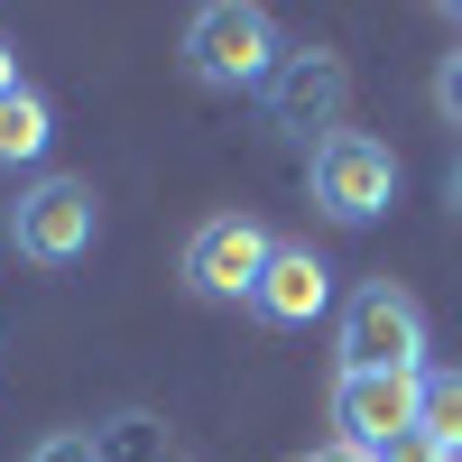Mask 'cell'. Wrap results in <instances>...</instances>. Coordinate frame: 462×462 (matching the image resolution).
Returning a JSON list of instances; mask_svg holds the SVG:
<instances>
[{
    "label": "cell",
    "instance_id": "ba28073f",
    "mask_svg": "<svg viewBox=\"0 0 462 462\" xmlns=\"http://www.w3.org/2000/svg\"><path fill=\"white\" fill-rule=\"evenodd\" d=\"M324 305H333V268L305 250V241H278V250H268V268H259L250 315H259V324H315Z\"/></svg>",
    "mask_w": 462,
    "mask_h": 462
},
{
    "label": "cell",
    "instance_id": "8992f818",
    "mask_svg": "<svg viewBox=\"0 0 462 462\" xmlns=\"http://www.w3.org/2000/svg\"><path fill=\"white\" fill-rule=\"evenodd\" d=\"M268 250H278V241H268L250 213H213L195 241H185V287H195L204 305H250Z\"/></svg>",
    "mask_w": 462,
    "mask_h": 462
},
{
    "label": "cell",
    "instance_id": "4fadbf2b",
    "mask_svg": "<svg viewBox=\"0 0 462 462\" xmlns=\"http://www.w3.org/2000/svg\"><path fill=\"white\" fill-rule=\"evenodd\" d=\"M305 462H370V453H352V444H315Z\"/></svg>",
    "mask_w": 462,
    "mask_h": 462
},
{
    "label": "cell",
    "instance_id": "6da1fadb",
    "mask_svg": "<svg viewBox=\"0 0 462 462\" xmlns=\"http://www.w3.org/2000/svg\"><path fill=\"white\" fill-rule=\"evenodd\" d=\"M287 65L278 19L250 10V0H213V10L185 19V74L204 93H268V74Z\"/></svg>",
    "mask_w": 462,
    "mask_h": 462
},
{
    "label": "cell",
    "instance_id": "3957f363",
    "mask_svg": "<svg viewBox=\"0 0 462 462\" xmlns=\"http://www.w3.org/2000/svg\"><path fill=\"white\" fill-rule=\"evenodd\" d=\"M333 352H342V370H426V305L407 287H389V278L352 287Z\"/></svg>",
    "mask_w": 462,
    "mask_h": 462
},
{
    "label": "cell",
    "instance_id": "9c48e42d",
    "mask_svg": "<svg viewBox=\"0 0 462 462\" xmlns=\"http://www.w3.org/2000/svg\"><path fill=\"white\" fill-rule=\"evenodd\" d=\"M416 444L462 462V370H426V398H416Z\"/></svg>",
    "mask_w": 462,
    "mask_h": 462
},
{
    "label": "cell",
    "instance_id": "5b68a950",
    "mask_svg": "<svg viewBox=\"0 0 462 462\" xmlns=\"http://www.w3.org/2000/svg\"><path fill=\"white\" fill-rule=\"evenodd\" d=\"M93 231H102V204H93L84 176H37L28 195L10 204V250L28 268H74L93 250Z\"/></svg>",
    "mask_w": 462,
    "mask_h": 462
},
{
    "label": "cell",
    "instance_id": "52a82bcc",
    "mask_svg": "<svg viewBox=\"0 0 462 462\" xmlns=\"http://www.w3.org/2000/svg\"><path fill=\"white\" fill-rule=\"evenodd\" d=\"M342 102H352V65H342L333 47H305L287 56L278 74H268V130H296V139H333L342 130Z\"/></svg>",
    "mask_w": 462,
    "mask_h": 462
},
{
    "label": "cell",
    "instance_id": "8fae6325",
    "mask_svg": "<svg viewBox=\"0 0 462 462\" xmlns=\"http://www.w3.org/2000/svg\"><path fill=\"white\" fill-rule=\"evenodd\" d=\"M435 111H444V121L462 130V47H453V56L435 65Z\"/></svg>",
    "mask_w": 462,
    "mask_h": 462
},
{
    "label": "cell",
    "instance_id": "7c38bea8",
    "mask_svg": "<svg viewBox=\"0 0 462 462\" xmlns=\"http://www.w3.org/2000/svg\"><path fill=\"white\" fill-rule=\"evenodd\" d=\"M28 462H102V453H93V435H47Z\"/></svg>",
    "mask_w": 462,
    "mask_h": 462
},
{
    "label": "cell",
    "instance_id": "277c9868",
    "mask_svg": "<svg viewBox=\"0 0 462 462\" xmlns=\"http://www.w3.org/2000/svg\"><path fill=\"white\" fill-rule=\"evenodd\" d=\"M416 398H426V370H342L333 379V444H352L370 462H389L398 444H416Z\"/></svg>",
    "mask_w": 462,
    "mask_h": 462
},
{
    "label": "cell",
    "instance_id": "9a60e30c",
    "mask_svg": "<svg viewBox=\"0 0 462 462\" xmlns=\"http://www.w3.org/2000/svg\"><path fill=\"white\" fill-rule=\"evenodd\" d=\"M398 462H444V453H426V444H398Z\"/></svg>",
    "mask_w": 462,
    "mask_h": 462
},
{
    "label": "cell",
    "instance_id": "5bb4252c",
    "mask_svg": "<svg viewBox=\"0 0 462 462\" xmlns=\"http://www.w3.org/2000/svg\"><path fill=\"white\" fill-rule=\"evenodd\" d=\"M444 195H453V213H462V158H453V176H444Z\"/></svg>",
    "mask_w": 462,
    "mask_h": 462
},
{
    "label": "cell",
    "instance_id": "30bf717a",
    "mask_svg": "<svg viewBox=\"0 0 462 462\" xmlns=\"http://www.w3.org/2000/svg\"><path fill=\"white\" fill-rule=\"evenodd\" d=\"M47 139H56V111L19 84L10 102H0V167H37V158H47Z\"/></svg>",
    "mask_w": 462,
    "mask_h": 462
},
{
    "label": "cell",
    "instance_id": "7a4b0ae2",
    "mask_svg": "<svg viewBox=\"0 0 462 462\" xmlns=\"http://www.w3.org/2000/svg\"><path fill=\"white\" fill-rule=\"evenodd\" d=\"M305 195H315V213H324V222L361 231V222H379V213L398 204V158H389L370 130H333V139H315Z\"/></svg>",
    "mask_w": 462,
    "mask_h": 462
}]
</instances>
